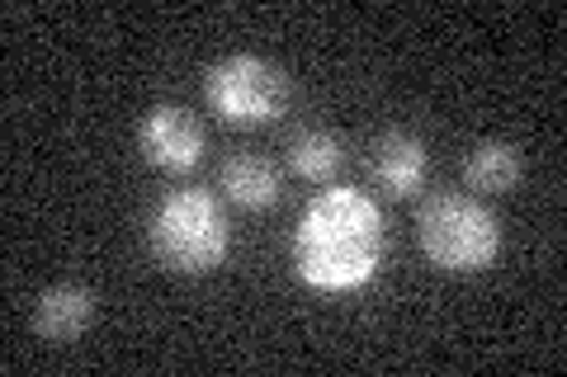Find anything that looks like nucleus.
Listing matches in <instances>:
<instances>
[{"label": "nucleus", "mask_w": 567, "mask_h": 377, "mask_svg": "<svg viewBox=\"0 0 567 377\" xmlns=\"http://www.w3.org/2000/svg\"><path fill=\"white\" fill-rule=\"evenodd\" d=\"M383 212L364 189L336 185L303 208L289 241L293 274L317 293H354L383 264Z\"/></svg>", "instance_id": "1"}, {"label": "nucleus", "mask_w": 567, "mask_h": 377, "mask_svg": "<svg viewBox=\"0 0 567 377\" xmlns=\"http://www.w3.org/2000/svg\"><path fill=\"white\" fill-rule=\"evenodd\" d=\"M147 245L162 269L199 279L227 260L233 227L208 189H171L147 218Z\"/></svg>", "instance_id": "2"}, {"label": "nucleus", "mask_w": 567, "mask_h": 377, "mask_svg": "<svg viewBox=\"0 0 567 377\" xmlns=\"http://www.w3.org/2000/svg\"><path fill=\"white\" fill-rule=\"evenodd\" d=\"M416 241L445 274H483L502 255V222L473 193H435L416 212Z\"/></svg>", "instance_id": "3"}, {"label": "nucleus", "mask_w": 567, "mask_h": 377, "mask_svg": "<svg viewBox=\"0 0 567 377\" xmlns=\"http://www.w3.org/2000/svg\"><path fill=\"white\" fill-rule=\"evenodd\" d=\"M293 81L279 62L260 52H227L204 71V100L208 114L227 128H265L289 109Z\"/></svg>", "instance_id": "4"}, {"label": "nucleus", "mask_w": 567, "mask_h": 377, "mask_svg": "<svg viewBox=\"0 0 567 377\" xmlns=\"http://www.w3.org/2000/svg\"><path fill=\"white\" fill-rule=\"evenodd\" d=\"M204 123L181 104H152L137 123V151L162 175H189L204 160Z\"/></svg>", "instance_id": "5"}, {"label": "nucleus", "mask_w": 567, "mask_h": 377, "mask_svg": "<svg viewBox=\"0 0 567 377\" xmlns=\"http://www.w3.org/2000/svg\"><path fill=\"white\" fill-rule=\"evenodd\" d=\"M95 316H100V297H95V289H85L76 279L48 283V289L33 297V335L48 339V345L81 339L95 326Z\"/></svg>", "instance_id": "6"}, {"label": "nucleus", "mask_w": 567, "mask_h": 377, "mask_svg": "<svg viewBox=\"0 0 567 377\" xmlns=\"http://www.w3.org/2000/svg\"><path fill=\"white\" fill-rule=\"evenodd\" d=\"M425 175H431V151L425 142L406 128H388L383 137H374L369 147V179L379 189H388L393 199H412L425 189Z\"/></svg>", "instance_id": "7"}, {"label": "nucleus", "mask_w": 567, "mask_h": 377, "mask_svg": "<svg viewBox=\"0 0 567 377\" xmlns=\"http://www.w3.org/2000/svg\"><path fill=\"white\" fill-rule=\"evenodd\" d=\"M218 189L233 199L237 208L246 212H265L279 203V166L265 156H251V151H237L223 160L218 170Z\"/></svg>", "instance_id": "8"}, {"label": "nucleus", "mask_w": 567, "mask_h": 377, "mask_svg": "<svg viewBox=\"0 0 567 377\" xmlns=\"http://www.w3.org/2000/svg\"><path fill=\"white\" fill-rule=\"evenodd\" d=\"M525 175V156L516 142H502V137H487L464 156V185L477 193H511Z\"/></svg>", "instance_id": "9"}, {"label": "nucleus", "mask_w": 567, "mask_h": 377, "mask_svg": "<svg viewBox=\"0 0 567 377\" xmlns=\"http://www.w3.org/2000/svg\"><path fill=\"white\" fill-rule=\"evenodd\" d=\"M284 160H289V170L298 179H308V185H331L336 175L346 166V142L336 137L331 128H298L289 137V147H284Z\"/></svg>", "instance_id": "10"}]
</instances>
